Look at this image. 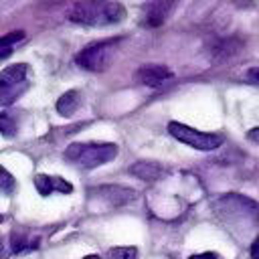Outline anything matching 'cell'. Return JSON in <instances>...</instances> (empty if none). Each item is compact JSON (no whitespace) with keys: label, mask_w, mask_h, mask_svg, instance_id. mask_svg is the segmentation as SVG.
I'll return each instance as SVG.
<instances>
[{"label":"cell","mask_w":259,"mask_h":259,"mask_svg":"<svg viewBox=\"0 0 259 259\" xmlns=\"http://www.w3.org/2000/svg\"><path fill=\"white\" fill-rule=\"evenodd\" d=\"M212 210L229 227L245 225V227L253 229V225L259 223V204L253 198L239 194V192H227V194L214 198Z\"/></svg>","instance_id":"6da1fadb"},{"label":"cell","mask_w":259,"mask_h":259,"mask_svg":"<svg viewBox=\"0 0 259 259\" xmlns=\"http://www.w3.org/2000/svg\"><path fill=\"white\" fill-rule=\"evenodd\" d=\"M125 18V8L115 0H81L71 12L69 20L87 26H107L117 24Z\"/></svg>","instance_id":"7a4b0ae2"},{"label":"cell","mask_w":259,"mask_h":259,"mask_svg":"<svg viewBox=\"0 0 259 259\" xmlns=\"http://www.w3.org/2000/svg\"><path fill=\"white\" fill-rule=\"evenodd\" d=\"M117 152L119 148L113 142H75L67 146L65 158L81 168H97L111 162Z\"/></svg>","instance_id":"3957f363"},{"label":"cell","mask_w":259,"mask_h":259,"mask_svg":"<svg viewBox=\"0 0 259 259\" xmlns=\"http://www.w3.org/2000/svg\"><path fill=\"white\" fill-rule=\"evenodd\" d=\"M30 87V69L26 63H16L0 71V105H12Z\"/></svg>","instance_id":"277c9868"},{"label":"cell","mask_w":259,"mask_h":259,"mask_svg":"<svg viewBox=\"0 0 259 259\" xmlns=\"http://www.w3.org/2000/svg\"><path fill=\"white\" fill-rule=\"evenodd\" d=\"M168 134L194 148V150H202V152H210V150H217L219 146H223L225 142V136L223 134H210V132H200V130H194L186 123H180V121H170L168 123Z\"/></svg>","instance_id":"5b68a950"},{"label":"cell","mask_w":259,"mask_h":259,"mask_svg":"<svg viewBox=\"0 0 259 259\" xmlns=\"http://www.w3.org/2000/svg\"><path fill=\"white\" fill-rule=\"evenodd\" d=\"M117 42H119V38H105V40L91 42L85 49H81V53L75 57V63L87 71H93V73L105 71L109 67V61L113 57Z\"/></svg>","instance_id":"8992f818"},{"label":"cell","mask_w":259,"mask_h":259,"mask_svg":"<svg viewBox=\"0 0 259 259\" xmlns=\"http://www.w3.org/2000/svg\"><path fill=\"white\" fill-rule=\"evenodd\" d=\"M93 196H97L99 200H103L107 206H123L130 200L136 198V190L127 188V186H119V184H105V186H97L91 190Z\"/></svg>","instance_id":"52a82bcc"},{"label":"cell","mask_w":259,"mask_h":259,"mask_svg":"<svg viewBox=\"0 0 259 259\" xmlns=\"http://www.w3.org/2000/svg\"><path fill=\"white\" fill-rule=\"evenodd\" d=\"M8 243H10V251L12 253L22 255V253H30V251L38 249L40 237L36 233H32V229H28V227H14L10 231Z\"/></svg>","instance_id":"ba28073f"},{"label":"cell","mask_w":259,"mask_h":259,"mask_svg":"<svg viewBox=\"0 0 259 259\" xmlns=\"http://www.w3.org/2000/svg\"><path fill=\"white\" fill-rule=\"evenodd\" d=\"M168 79H172V71L166 65L150 63V65H142L136 71V81L142 85H148V87H160Z\"/></svg>","instance_id":"9c48e42d"},{"label":"cell","mask_w":259,"mask_h":259,"mask_svg":"<svg viewBox=\"0 0 259 259\" xmlns=\"http://www.w3.org/2000/svg\"><path fill=\"white\" fill-rule=\"evenodd\" d=\"M34 188L40 196H49L53 192H61V194H71L73 192V184L61 176H49V174H36L34 176Z\"/></svg>","instance_id":"30bf717a"},{"label":"cell","mask_w":259,"mask_h":259,"mask_svg":"<svg viewBox=\"0 0 259 259\" xmlns=\"http://www.w3.org/2000/svg\"><path fill=\"white\" fill-rule=\"evenodd\" d=\"M174 0H148L144 6V14H146V24L150 26H158L166 20L168 12L172 10Z\"/></svg>","instance_id":"8fae6325"},{"label":"cell","mask_w":259,"mask_h":259,"mask_svg":"<svg viewBox=\"0 0 259 259\" xmlns=\"http://www.w3.org/2000/svg\"><path fill=\"white\" fill-rule=\"evenodd\" d=\"M130 174L136 176V178H140V180H148V182H152V180L162 178L164 168H162L158 162H152V160H140V162H136L134 166H130Z\"/></svg>","instance_id":"7c38bea8"},{"label":"cell","mask_w":259,"mask_h":259,"mask_svg":"<svg viewBox=\"0 0 259 259\" xmlns=\"http://www.w3.org/2000/svg\"><path fill=\"white\" fill-rule=\"evenodd\" d=\"M79 103H81V93L75 91V89H71V91H67V93H63V95L59 97V101H57V111H59L61 115L69 117V115H73V113L77 111Z\"/></svg>","instance_id":"4fadbf2b"},{"label":"cell","mask_w":259,"mask_h":259,"mask_svg":"<svg viewBox=\"0 0 259 259\" xmlns=\"http://www.w3.org/2000/svg\"><path fill=\"white\" fill-rule=\"evenodd\" d=\"M16 132H18V121H16V117H14L10 111L0 113V134H2L4 138H12V136H16Z\"/></svg>","instance_id":"5bb4252c"},{"label":"cell","mask_w":259,"mask_h":259,"mask_svg":"<svg viewBox=\"0 0 259 259\" xmlns=\"http://www.w3.org/2000/svg\"><path fill=\"white\" fill-rule=\"evenodd\" d=\"M107 257L109 259H138V249L136 247H130V245H121V247H111L107 251Z\"/></svg>","instance_id":"9a60e30c"},{"label":"cell","mask_w":259,"mask_h":259,"mask_svg":"<svg viewBox=\"0 0 259 259\" xmlns=\"http://www.w3.org/2000/svg\"><path fill=\"white\" fill-rule=\"evenodd\" d=\"M14 190H16V180H14V176H12L6 168L0 166V192L12 194Z\"/></svg>","instance_id":"2e32d148"},{"label":"cell","mask_w":259,"mask_h":259,"mask_svg":"<svg viewBox=\"0 0 259 259\" xmlns=\"http://www.w3.org/2000/svg\"><path fill=\"white\" fill-rule=\"evenodd\" d=\"M22 38H24V32L22 30H12L6 36L0 38V49H12V45L18 42V40H22Z\"/></svg>","instance_id":"e0dca14e"},{"label":"cell","mask_w":259,"mask_h":259,"mask_svg":"<svg viewBox=\"0 0 259 259\" xmlns=\"http://www.w3.org/2000/svg\"><path fill=\"white\" fill-rule=\"evenodd\" d=\"M10 255H12L10 243H8V239H6L4 235H0V259H8Z\"/></svg>","instance_id":"ac0fdd59"},{"label":"cell","mask_w":259,"mask_h":259,"mask_svg":"<svg viewBox=\"0 0 259 259\" xmlns=\"http://www.w3.org/2000/svg\"><path fill=\"white\" fill-rule=\"evenodd\" d=\"M188 259H223L219 253L214 251H206V253H196V255H190Z\"/></svg>","instance_id":"d6986e66"},{"label":"cell","mask_w":259,"mask_h":259,"mask_svg":"<svg viewBox=\"0 0 259 259\" xmlns=\"http://www.w3.org/2000/svg\"><path fill=\"white\" fill-rule=\"evenodd\" d=\"M249 255H251V259H259V235L253 239V243L249 247Z\"/></svg>","instance_id":"ffe728a7"},{"label":"cell","mask_w":259,"mask_h":259,"mask_svg":"<svg viewBox=\"0 0 259 259\" xmlns=\"http://www.w3.org/2000/svg\"><path fill=\"white\" fill-rule=\"evenodd\" d=\"M245 75H247V79H249V81L259 83V67H251V69H249Z\"/></svg>","instance_id":"44dd1931"},{"label":"cell","mask_w":259,"mask_h":259,"mask_svg":"<svg viewBox=\"0 0 259 259\" xmlns=\"http://www.w3.org/2000/svg\"><path fill=\"white\" fill-rule=\"evenodd\" d=\"M247 140H251V142L259 144V125H257V127H251V130L247 132Z\"/></svg>","instance_id":"7402d4cb"},{"label":"cell","mask_w":259,"mask_h":259,"mask_svg":"<svg viewBox=\"0 0 259 259\" xmlns=\"http://www.w3.org/2000/svg\"><path fill=\"white\" fill-rule=\"evenodd\" d=\"M10 53H12V49H0V61H2V59H6Z\"/></svg>","instance_id":"603a6c76"},{"label":"cell","mask_w":259,"mask_h":259,"mask_svg":"<svg viewBox=\"0 0 259 259\" xmlns=\"http://www.w3.org/2000/svg\"><path fill=\"white\" fill-rule=\"evenodd\" d=\"M83 259H101L99 255H87V257H83Z\"/></svg>","instance_id":"cb8c5ba5"},{"label":"cell","mask_w":259,"mask_h":259,"mask_svg":"<svg viewBox=\"0 0 259 259\" xmlns=\"http://www.w3.org/2000/svg\"><path fill=\"white\" fill-rule=\"evenodd\" d=\"M0 223H4V214H0Z\"/></svg>","instance_id":"d4e9b609"}]
</instances>
